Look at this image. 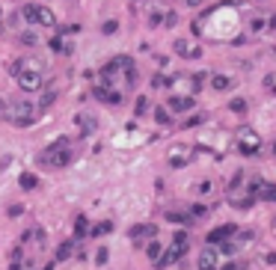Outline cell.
<instances>
[{
  "label": "cell",
  "instance_id": "obj_1",
  "mask_svg": "<svg viewBox=\"0 0 276 270\" xmlns=\"http://www.w3.org/2000/svg\"><path fill=\"white\" fill-rule=\"evenodd\" d=\"M137 62H134V56H125V54H119V56H113L104 68H101V86H110V89H116V92H131L134 86H137Z\"/></svg>",
  "mask_w": 276,
  "mask_h": 270
},
{
  "label": "cell",
  "instance_id": "obj_2",
  "mask_svg": "<svg viewBox=\"0 0 276 270\" xmlns=\"http://www.w3.org/2000/svg\"><path fill=\"white\" fill-rule=\"evenodd\" d=\"M9 74L18 80V86L24 89V92H39L42 86H45V62L42 59H15V62H9Z\"/></svg>",
  "mask_w": 276,
  "mask_h": 270
},
{
  "label": "cell",
  "instance_id": "obj_3",
  "mask_svg": "<svg viewBox=\"0 0 276 270\" xmlns=\"http://www.w3.org/2000/svg\"><path fill=\"white\" fill-rule=\"evenodd\" d=\"M74 140L71 137H56L39 158H36V163L42 166V169H62V166H68L71 161H74Z\"/></svg>",
  "mask_w": 276,
  "mask_h": 270
},
{
  "label": "cell",
  "instance_id": "obj_4",
  "mask_svg": "<svg viewBox=\"0 0 276 270\" xmlns=\"http://www.w3.org/2000/svg\"><path fill=\"white\" fill-rule=\"evenodd\" d=\"M0 119H3V122H9V125H15V128H30V125L39 119V110H36V104H33V101L18 98V101H6V104H3Z\"/></svg>",
  "mask_w": 276,
  "mask_h": 270
},
{
  "label": "cell",
  "instance_id": "obj_5",
  "mask_svg": "<svg viewBox=\"0 0 276 270\" xmlns=\"http://www.w3.org/2000/svg\"><path fill=\"white\" fill-rule=\"evenodd\" d=\"M202 83H205V71H190V74H172L166 86L172 89V95H193L196 98Z\"/></svg>",
  "mask_w": 276,
  "mask_h": 270
},
{
  "label": "cell",
  "instance_id": "obj_6",
  "mask_svg": "<svg viewBox=\"0 0 276 270\" xmlns=\"http://www.w3.org/2000/svg\"><path fill=\"white\" fill-rule=\"evenodd\" d=\"M232 146L238 149V155H244V158H256V155L262 152V137L256 134V128L244 125V128H238V131H235Z\"/></svg>",
  "mask_w": 276,
  "mask_h": 270
},
{
  "label": "cell",
  "instance_id": "obj_7",
  "mask_svg": "<svg viewBox=\"0 0 276 270\" xmlns=\"http://www.w3.org/2000/svg\"><path fill=\"white\" fill-rule=\"evenodd\" d=\"M187 250H190V235H187V232H175V235H172V244H169V247L161 253V259H158L155 265H158L161 270L169 268V265L181 262V256H184Z\"/></svg>",
  "mask_w": 276,
  "mask_h": 270
},
{
  "label": "cell",
  "instance_id": "obj_8",
  "mask_svg": "<svg viewBox=\"0 0 276 270\" xmlns=\"http://www.w3.org/2000/svg\"><path fill=\"white\" fill-rule=\"evenodd\" d=\"M229 143H232V137H226L223 131H214V134H205V137L199 140L196 152H208L214 161H223L226 152H229Z\"/></svg>",
  "mask_w": 276,
  "mask_h": 270
},
{
  "label": "cell",
  "instance_id": "obj_9",
  "mask_svg": "<svg viewBox=\"0 0 276 270\" xmlns=\"http://www.w3.org/2000/svg\"><path fill=\"white\" fill-rule=\"evenodd\" d=\"M18 15H21L27 24H42V27H54V24H56L54 12H51L48 6H39V3H27Z\"/></svg>",
  "mask_w": 276,
  "mask_h": 270
},
{
  "label": "cell",
  "instance_id": "obj_10",
  "mask_svg": "<svg viewBox=\"0 0 276 270\" xmlns=\"http://www.w3.org/2000/svg\"><path fill=\"white\" fill-rule=\"evenodd\" d=\"M199 152H196V146H190V143H172L169 146V152H166V163L172 166V169H181V166H187L193 158H196Z\"/></svg>",
  "mask_w": 276,
  "mask_h": 270
},
{
  "label": "cell",
  "instance_id": "obj_11",
  "mask_svg": "<svg viewBox=\"0 0 276 270\" xmlns=\"http://www.w3.org/2000/svg\"><path fill=\"white\" fill-rule=\"evenodd\" d=\"M268 30H276V15H268V12H253L247 18V39L250 36H259V33H268Z\"/></svg>",
  "mask_w": 276,
  "mask_h": 270
},
{
  "label": "cell",
  "instance_id": "obj_12",
  "mask_svg": "<svg viewBox=\"0 0 276 270\" xmlns=\"http://www.w3.org/2000/svg\"><path fill=\"white\" fill-rule=\"evenodd\" d=\"M172 51L181 56V59H199L202 56V48L196 42H187V39H175L172 42Z\"/></svg>",
  "mask_w": 276,
  "mask_h": 270
},
{
  "label": "cell",
  "instance_id": "obj_13",
  "mask_svg": "<svg viewBox=\"0 0 276 270\" xmlns=\"http://www.w3.org/2000/svg\"><path fill=\"white\" fill-rule=\"evenodd\" d=\"M220 265H223V256H220V250H214V247L202 250L199 259H196V268L199 270H217Z\"/></svg>",
  "mask_w": 276,
  "mask_h": 270
},
{
  "label": "cell",
  "instance_id": "obj_14",
  "mask_svg": "<svg viewBox=\"0 0 276 270\" xmlns=\"http://www.w3.org/2000/svg\"><path fill=\"white\" fill-rule=\"evenodd\" d=\"M74 125H77V137L83 140V137H92V134H95L98 119H95L92 113H77V116H74Z\"/></svg>",
  "mask_w": 276,
  "mask_h": 270
},
{
  "label": "cell",
  "instance_id": "obj_15",
  "mask_svg": "<svg viewBox=\"0 0 276 270\" xmlns=\"http://www.w3.org/2000/svg\"><path fill=\"white\" fill-rule=\"evenodd\" d=\"M235 232H238V226H235V223L217 226L214 232H208V244H211V247H217V244H226V241H232V238H235Z\"/></svg>",
  "mask_w": 276,
  "mask_h": 270
},
{
  "label": "cell",
  "instance_id": "obj_16",
  "mask_svg": "<svg viewBox=\"0 0 276 270\" xmlns=\"http://www.w3.org/2000/svg\"><path fill=\"white\" fill-rule=\"evenodd\" d=\"M128 235H131L134 244H143V241H152V238L158 235V226H155V223H137Z\"/></svg>",
  "mask_w": 276,
  "mask_h": 270
},
{
  "label": "cell",
  "instance_id": "obj_17",
  "mask_svg": "<svg viewBox=\"0 0 276 270\" xmlns=\"http://www.w3.org/2000/svg\"><path fill=\"white\" fill-rule=\"evenodd\" d=\"M92 95H95L101 104H122V98H125L122 92H116V89H110V86H101V83L92 89Z\"/></svg>",
  "mask_w": 276,
  "mask_h": 270
},
{
  "label": "cell",
  "instance_id": "obj_18",
  "mask_svg": "<svg viewBox=\"0 0 276 270\" xmlns=\"http://www.w3.org/2000/svg\"><path fill=\"white\" fill-rule=\"evenodd\" d=\"M193 107H196L193 95H172L169 104H166V110H172V113H184V110H193Z\"/></svg>",
  "mask_w": 276,
  "mask_h": 270
},
{
  "label": "cell",
  "instance_id": "obj_19",
  "mask_svg": "<svg viewBox=\"0 0 276 270\" xmlns=\"http://www.w3.org/2000/svg\"><path fill=\"white\" fill-rule=\"evenodd\" d=\"M54 101H56V89H54V86H42V89H39V101H36V110H39V113H45V110H48V107H51Z\"/></svg>",
  "mask_w": 276,
  "mask_h": 270
},
{
  "label": "cell",
  "instance_id": "obj_20",
  "mask_svg": "<svg viewBox=\"0 0 276 270\" xmlns=\"http://www.w3.org/2000/svg\"><path fill=\"white\" fill-rule=\"evenodd\" d=\"M42 244H45V232H42L39 226H36V229H27V232L21 235V247H36V250H39Z\"/></svg>",
  "mask_w": 276,
  "mask_h": 270
},
{
  "label": "cell",
  "instance_id": "obj_21",
  "mask_svg": "<svg viewBox=\"0 0 276 270\" xmlns=\"http://www.w3.org/2000/svg\"><path fill=\"white\" fill-rule=\"evenodd\" d=\"M235 86V80L229 77V74H211V89H217V92H226V89H232Z\"/></svg>",
  "mask_w": 276,
  "mask_h": 270
},
{
  "label": "cell",
  "instance_id": "obj_22",
  "mask_svg": "<svg viewBox=\"0 0 276 270\" xmlns=\"http://www.w3.org/2000/svg\"><path fill=\"white\" fill-rule=\"evenodd\" d=\"M211 214V208L208 205H202V202H196V205H190L187 208V217H190V223H196V220H205Z\"/></svg>",
  "mask_w": 276,
  "mask_h": 270
},
{
  "label": "cell",
  "instance_id": "obj_23",
  "mask_svg": "<svg viewBox=\"0 0 276 270\" xmlns=\"http://www.w3.org/2000/svg\"><path fill=\"white\" fill-rule=\"evenodd\" d=\"M74 250H77V241H62L59 250H56V262H68L74 256Z\"/></svg>",
  "mask_w": 276,
  "mask_h": 270
},
{
  "label": "cell",
  "instance_id": "obj_24",
  "mask_svg": "<svg viewBox=\"0 0 276 270\" xmlns=\"http://www.w3.org/2000/svg\"><path fill=\"white\" fill-rule=\"evenodd\" d=\"M48 45H51V51H56V54H68V51H71V45H65V36H59V33H54V36L48 39Z\"/></svg>",
  "mask_w": 276,
  "mask_h": 270
},
{
  "label": "cell",
  "instance_id": "obj_25",
  "mask_svg": "<svg viewBox=\"0 0 276 270\" xmlns=\"http://www.w3.org/2000/svg\"><path fill=\"white\" fill-rule=\"evenodd\" d=\"M259 202H276V184L262 181V187H259Z\"/></svg>",
  "mask_w": 276,
  "mask_h": 270
},
{
  "label": "cell",
  "instance_id": "obj_26",
  "mask_svg": "<svg viewBox=\"0 0 276 270\" xmlns=\"http://www.w3.org/2000/svg\"><path fill=\"white\" fill-rule=\"evenodd\" d=\"M169 223H178V226H187L190 223V217H187V211H175V208H169L166 214H164Z\"/></svg>",
  "mask_w": 276,
  "mask_h": 270
},
{
  "label": "cell",
  "instance_id": "obj_27",
  "mask_svg": "<svg viewBox=\"0 0 276 270\" xmlns=\"http://www.w3.org/2000/svg\"><path fill=\"white\" fill-rule=\"evenodd\" d=\"M89 235V220H86V214H77V220H74V238H86Z\"/></svg>",
  "mask_w": 276,
  "mask_h": 270
},
{
  "label": "cell",
  "instance_id": "obj_28",
  "mask_svg": "<svg viewBox=\"0 0 276 270\" xmlns=\"http://www.w3.org/2000/svg\"><path fill=\"white\" fill-rule=\"evenodd\" d=\"M110 232H113V223H110V220H101V223L89 226V235H95V238H101V235H110Z\"/></svg>",
  "mask_w": 276,
  "mask_h": 270
},
{
  "label": "cell",
  "instance_id": "obj_29",
  "mask_svg": "<svg viewBox=\"0 0 276 270\" xmlns=\"http://www.w3.org/2000/svg\"><path fill=\"white\" fill-rule=\"evenodd\" d=\"M18 184H21V190H36V187H39V178H36V175H30V172H21Z\"/></svg>",
  "mask_w": 276,
  "mask_h": 270
},
{
  "label": "cell",
  "instance_id": "obj_30",
  "mask_svg": "<svg viewBox=\"0 0 276 270\" xmlns=\"http://www.w3.org/2000/svg\"><path fill=\"white\" fill-rule=\"evenodd\" d=\"M155 119H158V125H164V128H169V125H172V116H169V110H166V107H155Z\"/></svg>",
  "mask_w": 276,
  "mask_h": 270
},
{
  "label": "cell",
  "instance_id": "obj_31",
  "mask_svg": "<svg viewBox=\"0 0 276 270\" xmlns=\"http://www.w3.org/2000/svg\"><path fill=\"white\" fill-rule=\"evenodd\" d=\"M161 253H164V247H161V244H158V241L152 238V241L146 244V256H149L152 262H158V259H161Z\"/></svg>",
  "mask_w": 276,
  "mask_h": 270
},
{
  "label": "cell",
  "instance_id": "obj_32",
  "mask_svg": "<svg viewBox=\"0 0 276 270\" xmlns=\"http://www.w3.org/2000/svg\"><path fill=\"white\" fill-rule=\"evenodd\" d=\"M18 42H21L24 48H36V45H39V36H36L33 30H27V33H21V36H18Z\"/></svg>",
  "mask_w": 276,
  "mask_h": 270
},
{
  "label": "cell",
  "instance_id": "obj_33",
  "mask_svg": "<svg viewBox=\"0 0 276 270\" xmlns=\"http://www.w3.org/2000/svg\"><path fill=\"white\" fill-rule=\"evenodd\" d=\"M229 110H232V113H241V116H244V113L250 110V104H247V98H232V101H229Z\"/></svg>",
  "mask_w": 276,
  "mask_h": 270
},
{
  "label": "cell",
  "instance_id": "obj_34",
  "mask_svg": "<svg viewBox=\"0 0 276 270\" xmlns=\"http://www.w3.org/2000/svg\"><path fill=\"white\" fill-rule=\"evenodd\" d=\"M146 21H149V27H161V24H164V12H161V9H152Z\"/></svg>",
  "mask_w": 276,
  "mask_h": 270
},
{
  "label": "cell",
  "instance_id": "obj_35",
  "mask_svg": "<svg viewBox=\"0 0 276 270\" xmlns=\"http://www.w3.org/2000/svg\"><path fill=\"white\" fill-rule=\"evenodd\" d=\"M265 89H268V92H274V95H276V68H274V71H268V74H265Z\"/></svg>",
  "mask_w": 276,
  "mask_h": 270
},
{
  "label": "cell",
  "instance_id": "obj_36",
  "mask_svg": "<svg viewBox=\"0 0 276 270\" xmlns=\"http://www.w3.org/2000/svg\"><path fill=\"white\" fill-rule=\"evenodd\" d=\"M146 110H149V98H146V95H140V98H137L134 113H137V116H146Z\"/></svg>",
  "mask_w": 276,
  "mask_h": 270
},
{
  "label": "cell",
  "instance_id": "obj_37",
  "mask_svg": "<svg viewBox=\"0 0 276 270\" xmlns=\"http://www.w3.org/2000/svg\"><path fill=\"white\" fill-rule=\"evenodd\" d=\"M74 33H80V24H62L59 27V36H74Z\"/></svg>",
  "mask_w": 276,
  "mask_h": 270
},
{
  "label": "cell",
  "instance_id": "obj_38",
  "mask_svg": "<svg viewBox=\"0 0 276 270\" xmlns=\"http://www.w3.org/2000/svg\"><path fill=\"white\" fill-rule=\"evenodd\" d=\"M116 30H119V21H113V18L101 24V33H107V36H110V33H116Z\"/></svg>",
  "mask_w": 276,
  "mask_h": 270
},
{
  "label": "cell",
  "instance_id": "obj_39",
  "mask_svg": "<svg viewBox=\"0 0 276 270\" xmlns=\"http://www.w3.org/2000/svg\"><path fill=\"white\" fill-rule=\"evenodd\" d=\"M107 259H110V250H104V247H101V250L95 253V265L101 268V265H107Z\"/></svg>",
  "mask_w": 276,
  "mask_h": 270
},
{
  "label": "cell",
  "instance_id": "obj_40",
  "mask_svg": "<svg viewBox=\"0 0 276 270\" xmlns=\"http://www.w3.org/2000/svg\"><path fill=\"white\" fill-rule=\"evenodd\" d=\"M178 24V15L175 12H164V27H175Z\"/></svg>",
  "mask_w": 276,
  "mask_h": 270
},
{
  "label": "cell",
  "instance_id": "obj_41",
  "mask_svg": "<svg viewBox=\"0 0 276 270\" xmlns=\"http://www.w3.org/2000/svg\"><path fill=\"white\" fill-rule=\"evenodd\" d=\"M166 83H169V77H164V74H155V77H152V86H155V89H164Z\"/></svg>",
  "mask_w": 276,
  "mask_h": 270
},
{
  "label": "cell",
  "instance_id": "obj_42",
  "mask_svg": "<svg viewBox=\"0 0 276 270\" xmlns=\"http://www.w3.org/2000/svg\"><path fill=\"white\" fill-rule=\"evenodd\" d=\"M199 122H205V113H196V116H190V119L184 122V128H193V125H199Z\"/></svg>",
  "mask_w": 276,
  "mask_h": 270
},
{
  "label": "cell",
  "instance_id": "obj_43",
  "mask_svg": "<svg viewBox=\"0 0 276 270\" xmlns=\"http://www.w3.org/2000/svg\"><path fill=\"white\" fill-rule=\"evenodd\" d=\"M21 214H24V205H12L9 208V217H21Z\"/></svg>",
  "mask_w": 276,
  "mask_h": 270
},
{
  "label": "cell",
  "instance_id": "obj_44",
  "mask_svg": "<svg viewBox=\"0 0 276 270\" xmlns=\"http://www.w3.org/2000/svg\"><path fill=\"white\" fill-rule=\"evenodd\" d=\"M211 190H214V184H211V181H202V184H199V193H211Z\"/></svg>",
  "mask_w": 276,
  "mask_h": 270
},
{
  "label": "cell",
  "instance_id": "obj_45",
  "mask_svg": "<svg viewBox=\"0 0 276 270\" xmlns=\"http://www.w3.org/2000/svg\"><path fill=\"white\" fill-rule=\"evenodd\" d=\"M217 270H241V268H238L235 262H223V265H220V268H217Z\"/></svg>",
  "mask_w": 276,
  "mask_h": 270
},
{
  "label": "cell",
  "instance_id": "obj_46",
  "mask_svg": "<svg viewBox=\"0 0 276 270\" xmlns=\"http://www.w3.org/2000/svg\"><path fill=\"white\" fill-rule=\"evenodd\" d=\"M265 265H276V253H265Z\"/></svg>",
  "mask_w": 276,
  "mask_h": 270
},
{
  "label": "cell",
  "instance_id": "obj_47",
  "mask_svg": "<svg viewBox=\"0 0 276 270\" xmlns=\"http://www.w3.org/2000/svg\"><path fill=\"white\" fill-rule=\"evenodd\" d=\"M184 3H187V6H202L205 0H184Z\"/></svg>",
  "mask_w": 276,
  "mask_h": 270
},
{
  "label": "cell",
  "instance_id": "obj_48",
  "mask_svg": "<svg viewBox=\"0 0 276 270\" xmlns=\"http://www.w3.org/2000/svg\"><path fill=\"white\" fill-rule=\"evenodd\" d=\"M271 149H274V158H276V140H274V146H271Z\"/></svg>",
  "mask_w": 276,
  "mask_h": 270
},
{
  "label": "cell",
  "instance_id": "obj_49",
  "mask_svg": "<svg viewBox=\"0 0 276 270\" xmlns=\"http://www.w3.org/2000/svg\"><path fill=\"white\" fill-rule=\"evenodd\" d=\"M3 104H6V101H3V98H0V110H3Z\"/></svg>",
  "mask_w": 276,
  "mask_h": 270
},
{
  "label": "cell",
  "instance_id": "obj_50",
  "mask_svg": "<svg viewBox=\"0 0 276 270\" xmlns=\"http://www.w3.org/2000/svg\"><path fill=\"white\" fill-rule=\"evenodd\" d=\"M134 3H140V0H134Z\"/></svg>",
  "mask_w": 276,
  "mask_h": 270
}]
</instances>
